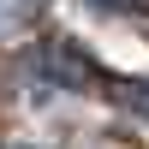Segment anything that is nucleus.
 <instances>
[{
  "mask_svg": "<svg viewBox=\"0 0 149 149\" xmlns=\"http://www.w3.org/2000/svg\"><path fill=\"white\" fill-rule=\"evenodd\" d=\"M42 78H54L60 90H90V84H102V66H95L78 42L54 36V42L42 48Z\"/></svg>",
  "mask_w": 149,
  "mask_h": 149,
  "instance_id": "f257e3e1",
  "label": "nucleus"
},
{
  "mask_svg": "<svg viewBox=\"0 0 149 149\" xmlns=\"http://www.w3.org/2000/svg\"><path fill=\"white\" fill-rule=\"evenodd\" d=\"M113 102L131 107L137 119H149V78H113Z\"/></svg>",
  "mask_w": 149,
  "mask_h": 149,
  "instance_id": "f03ea898",
  "label": "nucleus"
}]
</instances>
